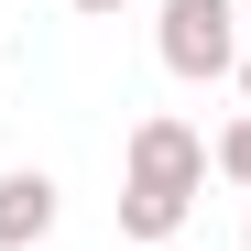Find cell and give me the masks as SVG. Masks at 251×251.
Instances as JSON below:
<instances>
[{
  "label": "cell",
  "mask_w": 251,
  "mask_h": 251,
  "mask_svg": "<svg viewBox=\"0 0 251 251\" xmlns=\"http://www.w3.org/2000/svg\"><path fill=\"white\" fill-rule=\"evenodd\" d=\"M207 164H219V175H229V186L251 197V109L229 120V131H219V142H207Z\"/></svg>",
  "instance_id": "4"
},
{
  "label": "cell",
  "mask_w": 251,
  "mask_h": 251,
  "mask_svg": "<svg viewBox=\"0 0 251 251\" xmlns=\"http://www.w3.org/2000/svg\"><path fill=\"white\" fill-rule=\"evenodd\" d=\"M66 11H88V22H120V11H131V0H66Z\"/></svg>",
  "instance_id": "5"
},
{
  "label": "cell",
  "mask_w": 251,
  "mask_h": 251,
  "mask_svg": "<svg viewBox=\"0 0 251 251\" xmlns=\"http://www.w3.org/2000/svg\"><path fill=\"white\" fill-rule=\"evenodd\" d=\"M197 197H207V131L175 120V109L131 120V142H120V240L164 251V240L197 219Z\"/></svg>",
  "instance_id": "1"
},
{
  "label": "cell",
  "mask_w": 251,
  "mask_h": 251,
  "mask_svg": "<svg viewBox=\"0 0 251 251\" xmlns=\"http://www.w3.org/2000/svg\"><path fill=\"white\" fill-rule=\"evenodd\" d=\"M240 109H251V44H240Z\"/></svg>",
  "instance_id": "6"
},
{
  "label": "cell",
  "mask_w": 251,
  "mask_h": 251,
  "mask_svg": "<svg viewBox=\"0 0 251 251\" xmlns=\"http://www.w3.org/2000/svg\"><path fill=\"white\" fill-rule=\"evenodd\" d=\"M153 55L186 88L240 76V0H153Z\"/></svg>",
  "instance_id": "2"
},
{
  "label": "cell",
  "mask_w": 251,
  "mask_h": 251,
  "mask_svg": "<svg viewBox=\"0 0 251 251\" xmlns=\"http://www.w3.org/2000/svg\"><path fill=\"white\" fill-rule=\"evenodd\" d=\"M55 175L44 164H11V175H0V251H44V229H55Z\"/></svg>",
  "instance_id": "3"
},
{
  "label": "cell",
  "mask_w": 251,
  "mask_h": 251,
  "mask_svg": "<svg viewBox=\"0 0 251 251\" xmlns=\"http://www.w3.org/2000/svg\"><path fill=\"white\" fill-rule=\"evenodd\" d=\"M240 251H251V219H240Z\"/></svg>",
  "instance_id": "7"
}]
</instances>
